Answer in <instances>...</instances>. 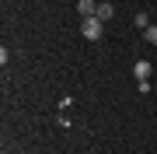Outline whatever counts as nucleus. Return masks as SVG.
Segmentation results:
<instances>
[{
  "label": "nucleus",
  "mask_w": 157,
  "mask_h": 154,
  "mask_svg": "<svg viewBox=\"0 0 157 154\" xmlns=\"http://www.w3.org/2000/svg\"><path fill=\"white\" fill-rule=\"evenodd\" d=\"M133 25H136V28H140V32H143V28H150V18H147V14L140 11V14H136V18H133Z\"/></svg>",
  "instance_id": "39448f33"
},
{
  "label": "nucleus",
  "mask_w": 157,
  "mask_h": 154,
  "mask_svg": "<svg viewBox=\"0 0 157 154\" xmlns=\"http://www.w3.org/2000/svg\"><path fill=\"white\" fill-rule=\"evenodd\" d=\"M143 35H147V42H150V46H157V25H150V28H143Z\"/></svg>",
  "instance_id": "423d86ee"
},
{
  "label": "nucleus",
  "mask_w": 157,
  "mask_h": 154,
  "mask_svg": "<svg viewBox=\"0 0 157 154\" xmlns=\"http://www.w3.org/2000/svg\"><path fill=\"white\" fill-rule=\"evenodd\" d=\"M112 14H115V7H112V4H98V14H94V18H101V21H108Z\"/></svg>",
  "instance_id": "20e7f679"
},
{
  "label": "nucleus",
  "mask_w": 157,
  "mask_h": 154,
  "mask_svg": "<svg viewBox=\"0 0 157 154\" xmlns=\"http://www.w3.org/2000/svg\"><path fill=\"white\" fill-rule=\"evenodd\" d=\"M80 35H84L87 42H98L101 35H105V25H101V18H84V21H80Z\"/></svg>",
  "instance_id": "f257e3e1"
},
{
  "label": "nucleus",
  "mask_w": 157,
  "mask_h": 154,
  "mask_svg": "<svg viewBox=\"0 0 157 154\" xmlns=\"http://www.w3.org/2000/svg\"><path fill=\"white\" fill-rule=\"evenodd\" d=\"M133 74H136V81H150V63H147V60H136L133 63Z\"/></svg>",
  "instance_id": "f03ea898"
},
{
  "label": "nucleus",
  "mask_w": 157,
  "mask_h": 154,
  "mask_svg": "<svg viewBox=\"0 0 157 154\" xmlns=\"http://www.w3.org/2000/svg\"><path fill=\"white\" fill-rule=\"evenodd\" d=\"M77 11H80V18H94L98 14V4H94V0H77Z\"/></svg>",
  "instance_id": "7ed1b4c3"
}]
</instances>
